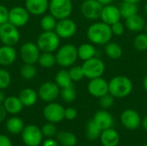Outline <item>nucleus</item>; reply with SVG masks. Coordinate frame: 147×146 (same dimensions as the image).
Masks as SVG:
<instances>
[{"instance_id":"4c0bfd02","label":"nucleus","mask_w":147,"mask_h":146,"mask_svg":"<svg viewBox=\"0 0 147 146\" xmlns=\"http://www.w3.org/2000/svg\"><path fill=\"white\" fill-rule=\"evenodd\" d=\"M11 83V75L5 69H0V89H7Z\"/></svg>"},{"instance_id":"bb28decb","label":"nucleus","mask_w":147,"mask_h":146,"mask_svg":"<svg viewBox=\"0 0 147 146\" xmlns=\"http://www.w3.org/2000/svg\"><path fill=\"white\" fill-rule=\"evenodd\" d=\"M6 128L11 134H19L24 128L23 120L17 116H13L7 120Z\"/></svg>"},{"instance_id":"f8f14e48","label":"nucleus","mask_w":147,"mask_h":146,"mask_svg":"<svg viewBox=\"0 0 147 146\" xmlns=\"http://www.w3.org/2000/svg\"><path fill=\"white\" fill-rule=\"evenodd\" d=\"M77 29L78 28L76 22L68 17L58 20L54 31L60 39H70L75 35Z\"/></svg>"},{"instance_id":"cd10ccee","label":"nucleus","mask_w":147,"mask_h":146,"mask_svg":"<svg viewBox=\"0 0 147 146\" xmlns=\"http://www.w3.org/2000/svg\"><path fill=\"white\" fill-rule=\"evenodd\" d=\"M120 12L121 15V17L124 19H127L134 15L138 14L139 12V5L138 3H130V2H123L119 6Z\"/></svg>"},{"instance_id":"09e8293b","label":"nucleus","mask_w":147,"mask_h":146,"mask_svg":"<svg viewBox=\"0 0 147 146\" xmlns=\"http://www.w3.org/2000/svg\"><path fill=\"white\" fill-rule=\"evenodd\" d=\"M5 99H6L5 94L3 93V90H1V89H0V104H3V103L4 102Z\"/></svg>"},{"instance_id":"79ce46f5","label":"nucleus","mask_w":147,"mask_h":146,"mask_svg":"<svg viewBox=\"0 0 147 146\" xmlns=\"http://www.w3.org/2000/svg\"><path fill=\"white\" fill-rule=\"evenodd\" d=\"M9 10L3 4H0V25L9 22Z\"/></svg>"},{"instance_id":"603ef678","label":"nucleus","mask_w":147,"mask_h":146,"mask_svg":"<svg viewBox=\"0 0 147 146\" xmlns=\"http://www.w3.org/2000/svg\"><path fill=\"white\" fill-rule=\"evenodd\" d=\"M123 2H130V3H140L142 0H122Z\"/></svg>"},{"instance_id":"dca6fc26","label":"nucleus","mask_w":147,"mask_h":146,"mask_svg":"<svg viewBox=\"0 0 147 146\" xmlns=\"http://www.w3.org/2000/svg\"><path fill=\"white\" fill-rule=\"evenodd\" d=\"M87 89L92 96L100 98L109 93V82L102 77L90 79Z\"/></svg>"},{"instance_id":"f257e3e1","label":"nucleus","mask_w":147,"mask_h":146,"mask_svg":"<svg viewBox=\"0 0 147 146\" xmlns=\"http://www.w3.org/2000/svg\"><path fill=\"white\" fill-rule=\"evenodd\" d=\"M86 35L90 43L97 46H105L111 41L113 33L109 25L100 21L93 22L88 27Z\"/></svg>"},{"instance_id":"7ed1b4c3","label":"nucleus","mask_w":147,"mask_h":146,"mask_svg":"<svg viewBox=\"0 0 147 146\" xmlns=\"http://www.w3.org/2000/svg\"><path fill=\"white\" fill-rule=\"evenodd\" d=\"M56 62L64 68L74 65L78 59V47L72 44H65L58 48L56 51Z\"/></svg>"},{"instance_id":"6ab92c4d","label":"nucleus","mask_w":147,"mask_h":146,"mask_svg":"<svg viewBox=\"0 0 147 146\" xmlns=\"http://www.w3.org/2000/svg\"><path fill=\"white\" fill-rule=\"evenodd\" d=\"M17 52L13 46L3 45L0 46V65L3 66L11 65L16 59Z\"/></svg>"},{"instance_id":"473e14b6","label":"nucleus","mask_w":147,"mask_h":146,"mask_svg":"<svg viewBox=\"0 0 147 146\" xmlns=\"http://www.w3.org/2000/svg\"><path fill=\"white\" fill-rule=\"evenodd\" d=\"M58 20L51 14L44 15L40 20V27L43 31H54Z\"/></svg>"},{"instance_id":"423d86ee","label":"nucleus","mask_w":147,"mask_h":146,"mask_svg":"<svg viewBox=\"0 0 147 146\" xmlns=\"http://www.w3.org/2000/svg\"><path fill=\"white\" fill-rule=\"evenodd\" d=\"M48 10L57 20L70 17L73 10L71 0H49Z\"/></svg>"},{"instance_id":"58836bf2","label":"nucleus","mask_w":147,"mask_h":146,"mask_svg":"<svg viewBox=\"0 0 147 146\" xmlns=\"http://www.w3.org/2000/svg\"><path fill=\"white\" fill-rule=\"evenodd\" d=\"M41 132H42L43 136L47 138H53V136L57 134V128L54 123L48 122V123H46L41 127Z\"/></svg>"},{"instance_id":"a211bd4d","label":"nucleus","mask_w":147,"mask_h":146,"mask_svg":"<svg viewBox=\"0 0 147 146\" xmlns=\"http://www.w3.org/2000/svg\"><path fill=\"white\" fill-rule=\"evenodd\" d=\"M49 7V0H25V8L34 15H44Z\"/></svg>"},{"instance_id":"a878e982","label":"nucleus","mask_w":147,"mask_h":146,"mask_svg":"<svg viewBox=\"0 0 147 146\" xmlns=\"http://www.w3.org/2000/svg\"><path fill=\"white\" fill-rule=\"evenodd\" d=\"M104 52L106 56L110 59H118L123 54V49L121 46L114 41H109L104 46Z\"/></svg>"},{"instance_id":"412c9836","label":"nucleus","mask_w":147,"mask_h":146,"mask_svg":"<svg viewBox=\"0 0 147 146\" xmlns=\"http://www.w3.org/2000/svg\"><path fill=\"white\" fill-rule=\"evenodd\" d=\"M93 120L98 125L102 131L112 128L114 126V119L112 115L108 111H106V109L97 111L95 114Z\"/></svg>"},{"instance_id":"aec40b11","label":"nucleus","mask_w":147,"mask_h":146,"mask_svg":"<svg viewBox=\"0 0 147 146\" xmlns=\"http://www.w3.org/2000/svg\"><path fill=\"white\" fill-rule=\"evenodd\" d=\"M146 22V19L139 14L134 15L125 19L126 28L133 33H141L145 29Z\"/></svg>"},{"instance_id":"2f4dec72","label":"nucleus","mask_w":147,"mask_h":146,"mask_svg":"<svg viewBox=\"0 0 147 146\" xmlns=\"http://www.w3.org/2000/svg\"><path fill=\"white\" fill-rule=\"evenodd\" d=\"M102 133L101 128L94 121V120H90L88 121L86 126V137L90 140H96L100 138Z\"/></svg>"},{"instance_id":"a19ab883","label":"nucleus","mask_w":147,"mask_h":146,"mask_svg":"<svg viewBox=\"0 0 147 146\" xmlns=\"http://www.w3.org/2000/svg\"><path fill=\"white\" fill-rule=\"evenodd\" d=\"M110 28H111V31L113 33V35H115V36H121L124 34L125 29H126L125 24H123L121 21L112 24L110 26Z\"/></svg>"},{"instance_id":"20e7f679","label":"nucleus","mask_w":147,"mask_h":146,"mask_svg":"<svg viewBox=\"0 0 147 146\" xmlns=\"http://www.w3.org/2000/svg\"><path fill=\"white\" fill-rule=\"evenodd\" d=\"M36 44L40 52H53L60 46V38L55 31H43L38 36Z\"/></svg>"},{"instance_id":"49530a36","label":"nucleus","mask_w":147,"mask_h":146,"mask_svg":"<svg viewBox=\"0 0 147 146\" xmlns=\"http://www.w3.org/2000/svg\"><path fill=\"white\" fill-rule=\"evenodd\" d=\"M6 114H7V111L5 110L3 105V104H0V123H2L5 120Z\"/></svg>"},{"instance_id":"8fccbe9b","label":"nucleus","mask_w":147,"mask_h":146,"mask_svg":"<svg viewBox=\"0 0 147 146\" xmlns=\"http://www.w3.org/2000/svg\"><path fill=\"white\" fill-rule=\"evenodd\" d=\"M141 125H142V126H143V128L147 131V115L142 120V122H141Z\"/></svg>"},{"instance_id":"b1692460","label":"nucleus","mask_w":147,"mask_h":146,"mask_svg":"<svg viewBox=\"0 0 147 146\" xmlns=\"http://www.w3.org/2000/svg\"><path fill=\"white\" fill-rule=\"evenodd\" d=\"M18 97L24 107H32L36 103L39 96L38 92H36L34 89L25 88L20 91Z\"/></svg>"},{"instance_id":"a18cd8bd","label":"nucleus","mask_w":147,"mask_h":146,"mask_svg":"<svg viewBox=\"0 0 147 146\" xmlns=\"http://www.w3.org/2000/svg\"><path fill=\"white\" fill-rule=\"evenodd\" d=\"M42 146H60L59 143L55 141L54 139H53L52 138H48L47 140H45L43 142Z\"/></svg>"},{"instance_id":"3c124183","label":"nucleus","mask_w":147,"mask_h":146,"mask_svg":"<svg viewBox=\"0 0 147 146\" xmlns=\"http://www.w3.org/2000/svg\"><path fill=\"white\" fill-rule=\"evenodd\" d=\"M143 88L146 90V92H147V75L144 77V80H143Z\"/></svg>"},{"instance_id":"9b49d317","label":"nucleus","mask_w":147,"mask_h":146,"mask_svg":"<svg viewBox=\"0 0 147 146\" xmlns=\"http://www.w3.org/2000/svg\"><path fill=\"white\" fill-rule=\"evenodd\" d=\"M40 50L39 49L36 43L32 41L25 42L22 45L20 49V55L22 61L26 64H33L38 62L40 55Z\"/></svg>"},{"instance_id":"7c9ffc66","label":"nucleus","mask_w":147,"mask_h":146,"mask_svg":"<svg viewBox=\"0 0 147 146\" xmlns=\"http://www.w3.org/2000/svg\"><path fill=\"white\" fill-rule=\"evenodd\" d=\"M37 63L42 68L49 69V68H52L53 66H54L55 64H57L56 57H55V55L53 52H41Z\"/></svg>"},{"instance_id":"0eeeda50","label":"nucleus","mask_w":147,"mask_h":146,"mask_svg":"<svg viewBox=\"0 0 147 146\" xmlns=\"http://www.w3.org/2000/svg\"><path fill=\"white\" fill-rule=\"evenodd\" d=\"M0 40L3 45L15 46L20 40V32L17 27L7 22L0 25Z\"/></svg>"},{"instance_id":"9d476101","label":"nucleus","mask_w":147,"mask_h":146,"mask_svg":"<svg viewBox=\"0 0 147 146\" xmlns=\"http://www.w3.org/2000/svg\"><path fill=\"white\" fill-rule=\"evenodd\" d=\"M38 96L45 102H53L60 96V88L55 82H45L40 86Z\"/></svg>"},{"instance_id":"1a4fd4ad","label":"nucleus","mask_w":147,"mask_h":146,"mask_svg":"<svg viewBox=\"0 0 147 146\" xmlns=\"http://www.w3.org/2000/svg\"><path fill=\"white\" fill-rule=\"evenodd\" d=\"M102 5L97 0H84L80 11L82 15L90 21H96L100 19Z\"/></svg>"},{"instance_id":"6e6552de","label":"nucleus","mask_w":147,"mask_h":146,"mask_svg":"<svg viewBox=\"0 0 147 146\" xmlns=\"http://www.w3.org/2000/svg\"><path fill=\"white\" fill-rule=\"evenodd\" d=\"M42 138L41 129L35 125H28L22 132V141L27 146H39L42 142Z\"/></svg>"},{"instance_id":"4be33fe9","label":"nucleus","mask_w":147,"mask_h":146,"mask_svg":"<svg viewBox=\"0 0 147 146\" xmlns=\"http://www.w3.org/2000/svg\"><path fill=\"white\" fill-rule=\"evenodd\" d=\"M100 139L103 146H117L120 143L121 138L118 132L112 127L102 131Z\"/></svg>"},{"instance_id":"6e6d98bb","label":"nucleus","mask_w":147,"mask_h":146,"mask_svg":"<svg viewBox=\"0 0 147 146\" xmlns=\"http://www.w3.org/2000/svg\"><path fill=\"white\" fill-rule=\"evenodd\" d=\"M146 68H147V60H146Z\"/></svg>"},{"instance_id":"f704fd0d","label":"nucleus","mask_w":147,"mask_h":146,"mask_svg":"<svg viewBox=\"0 0 147 146\" xmlns=\"http://www.w3.org/2000/svg\"><path fill=\"white\" fill-rule=\"evenodd\" d=\"M60 96L65 102H72L77 98V91L73 87V84L65 88L60 89Z\"/></svg>"},{"instance_id":"c03bdc74","label":"nucleus","mask_w":147,"mask_h":146,"mask_svg":"<svg viewBox=\"0 0 147 146\" xmlns=\"http://www.w3.org/2000/svg\"><path fill=\"white\" fill-rule=\"evenodd\" d=\"M0 146H12V142L6 135L0 134Z\"/></svg>"},{"instance_id":"e433bc0d","label":"nucleus","mask_w":147,"mask_h":146,"mask_svg":"<svg viewBox=\"0 0 147 146\" xmlns=\"http://www.w3.org/2000/svg\"><path fill=\"white\" fill-rule=\"evenodd\" d=\"M68 71H69L71 78L73 82H79L85 77L82 65H72L70 67Z\"/></svg>"},{"instance_id":"4d7b16f0","label":"nucleus","mask_w":147,"mask_h":146,"mask_svg":"<svg viewBox=\"0 0 147 146\" xmlns=\"http://www.w3.org/2000/svg\"><path fill=\"white\" fill-rule=\"evenodd\" d=\"M143 146H147V144H146V145H143Z\"/></svg>"},{"instance_id":"393cba45","label":"nucleus","mask_w":147,"mask_h":146,"mask_svg":"<svg viewBox=\"0 0 147 146\" xmlns=\"http://www.w3.org/2000/svg\"><path fill=\"white\" fill-rule=\"evenodd\" d=\"M96 49L95 47V45L92 43H84L78 47V59H80L83 61L96 57Z\"/></svg>"},{"instance_id":"c9c22d12","label":"nucleus","mask_w":147,"mask_h":146,"mask_svg":"<svg viewBox=\"0 0 147 146\" xmlns=\"http://www.w3.org/2000/svg\"><path fill=\"white\" fill-rule=\"evenodd\" d=\"M134 46L137 51L140 52L147 51L146 33H139L134 40Z\"/></svg>"},{"instance_id":"f03ea898","label":"nucleus","mask_w":147,"mask_h":146,"mask_svg":"<svg viewBox=\"0 0 147 146\" xmlns=\"http://www.w3.org/2000/svg\"><path fill=\"white\" fill-rule=\"evenodd\" d=\"M134 89L132 80L123 75H118L109 81V93L115 98H125L128 96Z\"/></svg>"},{"instance_id":"864d4df0","label":"nucleus","mask_w":147,"mask_h":146,"mask_svg":"<svg viewBox=\"0 0 147 146\" xmlns=\"http://www.w3.org/2000/svg\"><path fill=\"white\" fill-rule=\"evenodd\" d=\"M144 10H145V14H146V15L147 16V2H146V5H145V9H144Z\"/></svg>"},{"instance_id":"ea45409f","label":"nucleus","mask_w":147,"mask_h":146,"mask_svg":"<svg viewBox=\"0 0 147 146\" xmlns=\"http://www.w3.org/2000/svg\"><path fill=\"white\" fill-rule=\"evenodd\" d=\"M114 102H115V97L110 93H108L99 98V104L103 109H108L111 108Z\"/></svg>"},{"instance_id":"37998d69","label":"nucleus","mask_w":147,"mask_h":146,"mask_svg":"<svg viewBox=\"0 0 147 146\" xmlns=\"http://www.w3.org/2000/svg\"><path fill=\"white\" fill-rule=\"evenodd\" d=\"M77 115H78V111L75 108H65V119L72 120L76 119Z\"/></svg>"},{"instance_id":"4468645a","label":"nucleus","mask_w":147,"mask_h":146,"mask_svg":"<svg viewBox=\"0 0 147 146\" xmlns=\"http://www.w3.org/2000/svg\"><path fill=\"white\" fill-rule=\"evenodd\" d=\"M29 12L25 7L15 6L9 9V22L17 28L25 26L29 20Z\"/></svg>"},{"instance_id":"c756f323","label":"nucleus","mask_w":147,"mask_h":146,"mask_svg":"<svg viewBox=\"0 0 147 146\" xmlns=\"http://www.w3.org/2000/svg\"><path fill=\"white\" fill-rule=\"evenodd\" d=\"M55 83L60 89L72 85L73 81L71 78L69 71L60 70L59 71H58L55 76Z\"/></svg>"},{"instance_id":"2eb2a0df","label":"nucleus","mask_w":147,"mask_h":146,"mask_svg":"<svg viewBox=\"0 0 147 146\" xmlns=\"http://www.w3.org/2000/svg\"><path fill=\"white\" fill-rule=\"evenodd\" d=\"M121 121L126 129L134 131L140 126L142 120L137 111L134 109H126L121 114Z\"/></svg>"},{"instance_id":"5701e85b","label":"nucleus","mask_w":147,"mask_h":146,"mask_svg":"<svg viewBox=\"0 0 147 146\" xmlns=\"http://www.w3.org/2000/svg\"><path fill=\"white\" fill-rule=\"evenodd\" d=\"M3 105L5 110L7 111V113L10 114H19L24 107L23 104L22 103L20 98L18 96H10L6 97Z\"/></svg>"},{"instance_id":"c85d7f7f","label":"nucleus","mask_w":147,"mask_h":146,"mask_svg":"<svg viewBox=\"0 0 147 146\" xmlns=\"http://www.w3.org/2000/svg\"><path fill=\"white\" fill-rule=\"evenodd\" d=\"M57 140L62 146H76L78 139L71 132H59L57 134Z\"/></svg>"},{"instance_id":"5fc2aeb1","label":"nucleus","mask_w":147,"mask_h":146,"mask_svg":"<svg viewBox=\"0 0 147 146\" xmlns=\"http://www.w3.org/2000/svg\"><path fill=\"white\" fill-rule=\"evenodd\" d=\"M145 31H146V33L147 34V21L146 22V26H145V29H144Z\"/></svg>"},{"instance_id":"72a5a7b5","label":"nucleus","mask_w":147,"mask_h":146,"mask_svg":"<svg viewBox=\"0 0 147 146\" xmlns=\"http://www.w3.org/2000/svg\"><path fill=\"white\" fill-rule=\"evenodd\" d=\"M20 74L23 79L32 80L35 77V76L37 74V70H36V67L34 66V65L24 63V65L21 67Z\"/></svg>"},{"instance_id":"de8ad7c7","label":"nucleus","mask_w":147,"mask_h":146,"mask_svg":"<svg viewBox=\"0 0 147 146\" xmlns=\"http://www.w3.org/2000/svg\"><path fill=\"white\" fill-rule=\"evenodd\" d=\"M102 6H105V5H108V4H111L113 3L114 0H97Z\"/></svg>"},{"instance_id":"39448f33","label":"nucleus","mask_w":147,"mask_h":146,"mask_svg":"<svg viewBox=\"0 0 147 146\" xmlns=\"http://www.w3.org/2000/svg\"><path fill=\"white\" fill-rule=\"evenodd\" d=\"M82 68L85 78H88L90 80L102 77L106 70V65L102 59L96 56L92 59L84 61Z\"/></svg>"},{"instance_id":"ddd939ff","label":"nucleus","mask_w":147,"mask_h":146,"mask_svg":"<svg viewBox=\"0 0 147 146\" xmlns=\"http://www.w3.org/2000/svg\"><path fill=\"white\" fill-rule=\"evenodd\" d=\"M43 115L48 122L59 123L65 119V108L58 102H49L43 109Z\"/></svg>"},{"instance_id":"f3484780","label":"nucleus","mask_w":147,"mask_h":146,"mask_svg":"<svg viewBox=\"0 0 147 146\" xmlns=\"http://www.w3.org/2000/svg\"><path fill=\"white\" fill-rule=\"evenodd\" d=\"M121 15L120 12V9L118 6L114 4H108L102 7L100 20L104 23L111 26L112 24L121 21Z\"/></svg>"}]
</instances>
